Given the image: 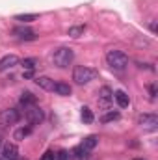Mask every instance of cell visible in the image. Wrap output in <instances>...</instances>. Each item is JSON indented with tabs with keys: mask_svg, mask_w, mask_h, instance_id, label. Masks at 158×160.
<instances>
[{
	"mask_svg": "<svg viewBox=\"0 0 158 160\" xmlns=\"http://www.w3.org/2000/svg\"><path fill=\"white\" fill-rule=\"evenodd\" d=\"M112 101H114V91H112L108 86H102V88L99 89V97H97L99 106H101L102 110H108L110 104H112Z\"/></svg>",
	"mask_w": 158,
	"mask_h": 160,
	"instance_id": "obj_6",
	"label": "cell"
},
{
	"mask_svg": "<svg viewBox=\"0 0 158 160\" xmlns=\"http://www.w3.org/2000/svg\"><path fill=\"white\" fill-rule=\"evenodd\" d=\"M36 84L39 86L41 89H45V91H52L56 82L52 78H48V77H37V78H36Z\"/></svg>",
	"mask_w": 158,
	"mask_h": 160,
	"instance_id": "obj_13",
	"label": "cell"
},
{
	"mask_svg": "<svg viewBox=\"0 0 158 160\" xmlns=\"http://www.w3.org/2000/svg\"><path fill=\"white\" fill-rule=\"evenodd\" d=\"M21 65L24 67V71H34L36 65H37V60H36V58H24V60L21 62Z\"/></svg>",
	"mask_w": 158,
	"mask_h": 160,
	"instance_id": "obj_19",
	"label": "cell"
},
{
	"mask_svg": "<svg viewBox=\"0 0 158 160\" xmlns=\"http://www.w3.org/2000/svg\"><path fill=\"white\" fill-rule=\"evenodd\" d=\"M30 134H32V125H28V127H21V128H17V130H15L13 140L22 142V140H24V138H28Z\"/></svg>",
	"mask_w": 158,
	"mask_h": 160,
	"instance_id": "obj_15",
	"label": "cell"
},
{
	"mask_svg": "<svg viewBox=\"0 0 158 160\" xmlns=\"http://www.w3.org/2000/svg\"><path fill=\"white\" fill-rule=\"evenodd\" d=\"M0 157L4 160H17L19 158V149L15 143H4L2 145V151H0Z\"/></svg>",
	"mask_w": 158,
	"mask_h": 160,
	"instance_id": "obj_8",
	"label": "cell"
},
{
	"mask_svg": "<svg viewBox=\"0 0 158 160\" xmlns=\"http://www.w3.org/2000/svg\"><path fill=\"white\" fill-rule=\"evenodd\" d=\"M21 118H22V114L17 108H6V110L0 112V125H4V127L15 125V123L21 121Z\"/></svg>",
	"mask_w": 158,
	"mask_h": 160,
	"instance_id": "obj_4",
	"label": "cell"
},
{
	"mask_svg": "<svg viewBox=\"0 0 158 160\" xmlns=\"http://www.w3.org/2000/svg\"><path fill=\"white\" fill-rule=\"evenodd\" d=\"M17 63H19V58H17L15 54L4 56V58L0 60V73H2V71H7V69H11V67H15Z\"/></svg>",
	"mask_w": 158,
	"mask_h": 160,
	"instance_id": "obj_10",
	"label": "cell"
},
{
	"mask_svg": "<svg viewBox=\"0 0 158 160\" xmlns=\"http://www.w3.org/2000/svg\"><path fill=\"white\" fill-rule=\"evenodd\" d=\"M84 32H86V26H73V28H69V36L71 38H80Z\"/></svg>",
	"mask_w": 158,
	"mask_h": 160,
	"instance_id": "obj_22",
	"label": "cell"
},
{
	"mask_svg": "<svg viewBox=\"0 0 158 160\" xmlns=\"http://www.w3.org/2000/svg\"><path fill=\"white\" fill-rule=\"evenodd\" d=\"M106 63L114 69V71H123L128 65V56L121 50H108L106 54Z\"/></svg>",
	"mask_w": 158,
	"mask_h": 160,
	"instance_id": "obj_3",
	"label": "cell"
},
{
	"mask_svg": "<svg viewBox=\"0 0 158 160\" xmlns=\"http://www.w3.org/2000/svg\"><path fill=\"white\" fill-rule=\"evenodd\" d=\"M138 123L143 127V128H149V130H155L158 127V118L155 114H143L138 118Z\"/></svg>",
	"mask_w": 158,
	"mask_h": 160,
	"instance_id": "obj_9",
	"label": "cell"
},
{
	"mask_svg": "<svg viewBox=\"0 0 158 160\" xmlns=\"http://www.w3.org/2000/svg\"><path fill=\"white\" fill-rule=\"evenodd\" d=\"M136 160H143V158H136Z\"/></svg>",
	"mask_w": 158,
	"mask_h": 160,
	"instance_id": "obj_25",
	"label": "cell"
},
{
	"mask_svg": "<svg viewBox=\"0 0 158 160\" xmlns=\"http://www.w3.org/2000/svg\"><path fill=\"white\" fill-rule=\"evenodd\" d=\"M99 77V71L93 69V67H87V65H77L73 69V80L78 84V86H84V84H89L91 80H95Z\"/></svg>",
	"mask_w": 158,
	"mask_h": 160,
	"instance_id": "obj_1",
	"label": "cell"
},
{
	"mask_svg": "<svg viewBox=\"0 0 158 160\" xmlns=\"http://www.w3.org/2000/svg\"><path fill=\"white\" fill-rule=\"evenodd\" d=\"M80 118H82V121L86 123V125H89V123H93V119H95V116H93V112L87 108V106H82V112H80Z\"/></svg>",
	"mask_w": 158,
	"mask_h": 160,
	"instance_id": "obj_18",
	"label": "cell"
},
{
	"mask_svg": "<svg viewBox=\"0 0 158 160\" xmlns=\"http://www.w3.org/2000/svg\"><path fill=\"white\" fill-rule=\"evenodd\" d=\"M0 160H4V158H2V157H0Z\"/></svg>",
	"mask_w": 158,
	"mask_h": 160,
	"instance_id": "obj_26",
	"label": "cell"
},
{
	"mask_svg": "<svg viewBox=\"0 0 158 160\" xmlns=\"http://www.w3.org/2000/svg\"><path fill=\"white\" fill-rule=\"evenodd\" d=\"M26 112H24V119L28 121L30 125H39L41 121L45 119V114H43V110H41L39 106H26L24 108Z\"/></svg>",
	"mask_w": 158,
	"mask_h": 160,
	"instance_id": "obj_5",
	"label": "cell"
},
{
	"mask_svg": "<svg viewBox=\"0 0 158 160\" xmlns=\"http://www.w3.org/2000/svg\"><path fill=\"white\" fill-rule=\"evenodd\" d=\"M37 19V15H34V13H24V15H15V21H21V22H32V21H36Z\"/></svg>",
	"mask_w": 158,
	"mask_h": 160,
	"instance_id": "obj_20",
	"label": "cell"
},
{
	"mask_svg": "<svg viewBox=\"0 0 158 160\" xmlns=\"http://www.w3.org/2000/svg\"><path fill=\"white\" fill-rule=\"evenodd\" d=\"M149 95H151V99H153V101L156 99V86H155V84H151V86H149Z\"/></svg>",
	"mask_w": 158,
	"mask_h": 160,
	"instance_id": "obj_24",
	"label": "cell"
},
{
	"mask_svg": "<svg viewBox=\"0 0 158 160\" xmlns=\"http://www.w3.org/2000/svg\"><path fill=\"white\" fill-rule=\"evenodd\" d=\"M56 160H60V158H56Z\"/></svg>",
	"mask_w": 158,
	"mask_h": 160,
	"instance_id": "obj_27",
	"label": "cell"
},
{
	"mask_svg": "<svg viewBox=\"0 0 158 160\" xmlns=\"http://www.w3.org/2000/svg\"><path fill=\"white\" fill-rule=\"evenodd\" d=\"M116 119H119V112H114V110H112V112H106V114L101 118L102 123H110V121H116Z\"/></svg>",
	"mask_w": 158,
	"mask_h": 160,
	"instance_id": "obj_21",
	"label": "cell"
},
{
	"mask_svg": "<svg viewBox=\"0 0 158 160\" xmlns=\"http://www.w3.org/2000/svg\"><path fill=\"white\" fill-rule=\"evenodd\" d=\"M97 143H99V138L95 136V134H91V136H87V138H84V142L80 143V147L84 149V151H93L95 147H97Z\"/></svg>",
	"mask_w": 158,
	"mask_h": 160,
	"instance_id": "obj_12",
	"label": "cell"
},
{
	"mask_svg": "<svg viewBox=\"0 0 158 160\" xmlns=\"http://www.w3.org/2000/svg\"><path fill=\"white\" fill-rule=\"evenodd\" d=\"M87 158V151H84L80 145H77L71 153H69V160H86Z\"/></svg>",
	"mask_w": 158,
	"mask_h": 160,
	"instance_id": "obj_17",
	"label": "cell"
},
{
	"mask_svg": "<svg viewBox=\"0 0 158 160\" xmlns=\"http://www.w3.org/2000/svg\"><path fill=\"white\" fill-rule=\"evenodd\" d=\"M52 91H56V93H58V95H62V97H69L73 89H71V86H69V84H65V82H56Z\"/></svg>",
	"mask_w": 158,
	"mask_h": 160,
	"instance_id": "obj_14",
	"label": "cell"
},
{
	"mask_svg": "<svg viewBox=\"0 0 158 160\" xmlns=\"http://www.w3.org/2000/svg\"><path fill=\"white\" fill-rule=\"evenodd\" d=\"M11 34H13L17 39H22V41H34V39H37L36 32H34V30H30V28H26V26H15V28L11 30Z\"/></svg>",
	"mask_w": 158,
	"mask_h": 160,
	"instance_id": "obj_7",
	"label": "cell"
},
{
	"mask_svg": "<svg viewBox=\"0 0 158 160\" xmlns=\"http://www.w3.org/2000/svg\"><path fill=\"white\" fill-rule=\"evenodd\" d=\"M41 160H56V153H54V151H47V153L41 157Z\"/></svg>",
	"mask_w": 158,
	"mask_h": 160,
	"instance_id": "obj_23",
	"label": "cell"
},
{
	"mask_svg": "<svg viewBox=\"0 0 158 160\" xmlns=\"http://www.w3.org/2000/svg\"><path fill=\"white\" fill-rule=\"evenodd\" d=\"M114 99H116V102H117L121 108H126V106L130 104V99H128V95H126L125 91H121V89L114 93Z\"/></svg>",
	"mask_w": 158,
	"mask_h": 160,
	"instance_id": "obj_16",
	"label": "cell"
},
{
	"mask_svg": "<svg viewBox=\"0 0 158 160\" xmlns=\"http://www.w3.org/2000/svg\"><path fill=\"white\" fill-rule=\"evenodd\" d=\"M19 101H21V104H22V106L26 108V106H34V104L37 102V97H36V95H34L32 91H22V93H21V99H19Z\"/></svg>",
	"mask_w": 158,
	"mask_h": 160,
	"instance_id": "obj_11",
	"label": "cell"
},
{
	"mask_svg": "<svg viewBox=\"0 0 158 160\" xmlns=\"http://www.w3.org/2000/svg\"><path fill=\"white\" fill-rule=\"evenodd\" d=\"M73 60H75V52H73V48H69V47H60V48L54 50V54H52V63H54L56 67H60V69L69 67V65L73 63Z\"/></svg>",
	"mask_w": 158,
	"mask_h": 160,
	"instance_id": "obj_2",
	"label": "cell"
}]
</instances>
